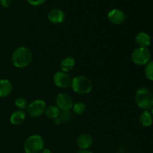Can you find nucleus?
<instances>
[{
    "mask_svg": "<svg viewBox=\"0 0 153 153\" xmlns=\"http://www.w3.org/2000/svg\"><path fill=\"white\" fill-rule=\"evenodd\" d=\"M11 61L14 67L19 69L25 68L32 61V53L28 48L19 46L12 53Z\"/></svg>",
    "mask_w": 153,
    "mask_h": 153,
    "instance_id": "f257e3e1",
    "label": "nucleus"
},
{
    "mask_svg": "<svg viewBox=\"0 0 153 153\" xmlns=\"http://www.w3.org/2000/svg\"><path fill=\"white\" fill-rule=\"evenodd\" d=\"M134 100L140 109L148 111L153 107V91L148 88H140L136 91Z\"/></svg>",
    "mask_w": 153,
    "mask_h": 153,
    "instance_id": "f03ea898",
    "label": "nucleus"
},
{
    "mask_svg": "<svg viewBox=\"0 0 153 153\" xmlns=\"http://www.w3.org/2000/svg\"><path fill=\"white\" fill-rule=\"evenodd\" d=\"M71 88L75 93L79 94H88L92 91L93 84L88 77L77 76L72 79Z\"/></svg>",
    "mask_w": 153,
    "mask_h": 153,
    "instance_id": "7ed1b4c3",
    "label": "nucleus"
},
{
    "mask_svg": "<svg viewBox=\"0 0 153 153\" xmlns=\"http://www.w3.org/2000/svg\"><path fill=\"white\" fill-rule=\"evenodd\" d=\"M44 140L39 134L29 136L24 143V151L25 153H40L44 149Z\"/></svg>",
    "mask_w": 153,
    "mask_h": 153,
    "instance_id": "20e7f679",
    "label": "nucleus"
},
{
    "mask_svg": "<svg viewBox=\"0 0 153 153\" xmlns=\"http://www.w3.org/2000/svg\"><path fill=\"white\" fill-rule=\"evenodd\" d=\"M131 58L133 63L136 65H146L150 61L151 54L147 48L138 47L133 50Z\"/></svg>",
    "mask_w": 153,
    "mask_h": 153,
    "instance_id": "39448f33",
    "label": "nucleus"
},
{
    "mask_svg": "<svg viewBox=\"0 0 153 153\" xmlns=\"http://www.w3.org/2000/svg\"><path fill=\"white\" fill-rule=\"evenodd\" d=\"M46 104L44 100H36L28 105L26 112L31 117H38L45 113Z\"/></svg>",
    "mask_w": 153,
    "mask_h": 153,
    "instance_id": "423d86ee",
    "label": "nucleus"
},
{
    "mask_svg": "<svg viewBox=\"0 0 153 153\" xmlns=\"http://www.w3.org/2000/svg\"><path fill=\"white\" fill-rule=\"evenodd\" d=\"M73 100L70 95L61 93L56 97V105L62 111H70L73 106Z\"/></svg>",
    "mask_w": 153,
    "mask_h": 153,
    "instance_id": "0eeeda50",
    "label": "nucleus"
},
{
    "mask_svg": "<svg viewBox=\"0 0 153 153\" xmlns=\"http://www.w3.org/2000/svg\"><path fill=\"white\" fill-rule=\"evenodd\" d=\"M53 82L58 88L64 89L70 86L72 79L67 73L62 71H58L54 74Z\"/></svg>",
    "mask_w": 153,
    "mask_h": 153,
    "instance_id": "6e6552de",
    "label": "nucleus"
},
{
    "mask_svg": "<svg viewBox=\"0 0 153 153\" xmlns=\"http://www.w3.org/2000/svg\"><path fill=\"white\" fill-rule=\"evenodd\" d=\"M126 18L125 13L117 8L112 9L108 13V19L114 25H122L125 22Z\"/></svg>",
    "mask_w": 153,
    "mask_h": 153,
    "instance_id": "1a4fd4ad",
    "label": "nucleus"
},
{
    "mask_svg": "<svg viewBox=\"0 0 153 153\" xmlns=\"http://www.w3.org/2000/svg\"><path fill=\"white\" fill-rule=\"evenodd\" d=\"M94 143V139L91 134L88 133H82L76 140V144L78 147L81 149V150H85V149H88L91 147Z\"/></svg>",
    "mask_w": 153,
    "mask_h": 153,
    "instance_id": "9d476101",
    "label": "nucleus"
},
{
    "mask_svg": "<svg viewBox=\"0 0 153 153\" xmlns=\"http://www.w3.org/2000/svg\"><path fill=\"white\" fill-rule=\"evenodd\" d=\"M48 19L54 24H60L64 22L65 19V14L61 9L54 8L49 11L47 15Z\"/></svg>",
    "mask_w": 153,
    "mask_h": 153,
    "instance_id": "9b49d317",
    "label": "nucleus"
},
{
    "mask_svg": "<svg viewBox=\"0 0 153 153\" xmlns=\"http://www.w3.org/2000/svg\"><path fill=\"white\" fill-rule=\"evenodd\" d=\"M13 86L11 82L7 79L0 80V98H4L8 97L12 92Z\"/></svg>",
    "mask_w": 153,
    "mask_h": 153,
    "instance_id": "f8f14e48",
    "label": "nucleus"
},
{
    "mask_svg": "<svg viewBox=\"0 0 153 153\" xmlns=\"http://www.w3.org/2000/svg\"><path fill=\"white\" fill-rule=\"evenodd\" d=\"M26 115L23 111V110H17L15 111L12 113L10 117V123L14 126H19L25 121Z\"/></svg>",
    "mask_w": 153,
    "mask_h": 153,
    "instance_id": "ddd939ff",
    "label": "nucleus"
},
{
    "mask_svg": "<svg viewBox=\"0 0 153 153\" xmlns=\"http://www.w3.org/2000/svg\"><path fill=\"white\" fill-rule=\"evenodd\" d=\"M135 41L139 47L147 48L151 43V38L147 33L140 32L136 35Z\"/></svg>",
    "mask_w": 153,
    "mask_h": 153,
    "instance_id": "4468645a",
    "label": "nucleus"
},
{
    "mask_svg": "<svg viewBox=\"0 0 153 153\" xmlns=\"http://www.w3.org/2000/svg\"><path fill=\"white\" fill-rule=\"evenodd\" d=\"M75 65H76V61L73 57H66L64 58L62 61H61L60 64V68H61V71L64 73H68V72L71 71L73 68H74Z\"/></svg>",
    "mask_w": 153,
    "mask_h": 153,
    "instance_id": "2eb2a0df",
    "label": "nucleus"
},
{
    "mask_svg": "<svg viewBox=\"0 0 153 153\" xmlns=\"http://www.w3.org/2000/svg\"><path fill=\"white\" fill-rule=\"evenodd\" d=\"M139 121L143 127H149L152 124L153 117L151 112L149 111H143L139 117Z\"/></svg>",
    "mask_w": 153,
    "mask_h": 153,
    "instance_id": "dca6fc26",
    "label": "nucleus"
},
{
    "mask_svg": "<svg viewBox=\"0 0 153 153\" xmlns=\"http://www.w3.org/2000/svg\"><path fill=\"white\" fill-rule=\"evenodd\" d=\"M45 114L50 119H56L61 114V110L57 105H49L46 107Z\"/></svg>",
    "mask_w": 153,
    "mask_h": 153,
    "instance_id": "f3484780",
    "label": "nucleus"
},
{
    "mask_svg": "<svg viewBox=\"0 0 153 153\" xmlns=\"http://www.w3.org/2000/svg\"><path fill=\"white\" fill-rule=\"evenodd\" d=\"M73 112L75 114H83L86 111V105H85V103L79 102H76L75 104H73Z\"/></svg>",
    "mask_w": 153,
    "mask_h": 153,
    "instance_id": "a211bd4d",
    "label": "nucleus"
},
{
    "mask_svg": "<svg viewBox=\"0 0 153 153\" xmlns=\"http://www.w3.org/2000/svg\"><path fill=\"white\" fill-rule=\"evenodd\" d=\"M14 105L19 109V110H23V109H25L28 106V101L24 97H18L15 100L14 102Z\"/></svg>",
    "mask_w": 153,
    "mask_h": 153,
    "instance_id": "6ab92c4d",
    "label": "nucleus"
},
{
    "mask_svg": "<svg viewBox=\"0 0 153 153\" xmlns=\"http://www.w3.org/2000/svg\"><path fill=\"white\" fill-rule=\"evenodd\" d=\"M144 73L145 76L149 80L153 81V60L149 61V62L146 64Z\"/></svg>",
    "mask_w": 153,
    "mask_h": 153,
    "instance_id": "aec40b11",
    "label": "nucleus"
},
{
    "mask_svg": "<svg viewBox=\"0 0 153 153\" xmlns=\"http://www.w3.org/2000/svg\"><path fill=\"white\" fill-rule=\"evenodd\" d=\"M46 1V0H27V2L33 6H39L45 3Z\"/></svg>",
    "mask_w": 153,
    "mask_h": 153,
    "instance_id": "412c9836",
    "label": "nucleus"
},
{
    "mask_svg": "<svg viewBox=\"0 0 153 153\" xmlns=\"http://www.w3.org/2000/svg\"><path fill=\"white\" fill-rule=\"evenodd\" d=\"M12 2V0H0V5L3 7H8Z\"/></svg>",
    "mask_w": 153,
    "mask_h": 153,
    "instance_id": "4be33fe9",
    "label": "nucleus"
},
{
    "mask_svg": "<svg viewBox=\"0 0 153 153\" xmlns=\"http://www.w3.org/2000/svg\"><path fill=\"white\" fill-rule=\"evenodd\" d=\"M40 153H52V151H51L49 149H47V148H44V149H43V150L40 152Z\"/></svg>",
    "mask_w": 153,
    "mask_h": 153,
    "instance_id": "5701e85b",
    "label": "nucleus"
},
{
    "mask_svg": "<svg viewBox=\"0 0 153 153\" xmlns=\"http://www.w3.org/2000/svg\"><path fill=\"white\" fill-rule=\"evenodd\" d=\"M77 153H93V152H91V151L88 150V149H85V150H80Z\"/></svg>",
    "mask_w": 153,
    "mask_h": 153,
    "instance_id": "b1692460",
    "label": "nucleus"
},
{
    "mask_svg": "<svg viewBox=\"0 0 153 153\" xmlns=\"http://www.w3.org/2000/svg\"><path fill=\"white\" fill-rule=\"evenodd\" d=\"M151 114H152V116L153 117V107L152 108V111H151Z\"/></svg>",
    "mask_w": 153,
    "mask_h": 153,
    "instance_id": "393cba45",
    "label": "nucleus"
}]
</instances>
